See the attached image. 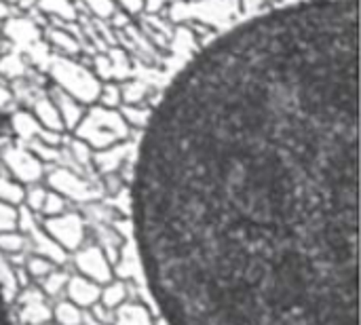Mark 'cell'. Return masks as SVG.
I'll return each mask as SVG.
<instances>
[{
	"mask_svg": "<svg viewBox=\"0 0 361 325\" xmlns=\"http://www.w3.org/2000/svg\"><path fill=\"white\" fill-rule=\"evenodd\" d=\"M51 273V264H49V260H42V258H34V260H30V275L32 277H40V279H44V275H49Z\"/></svg>",
	"mask_w": 361,
	"mask_h": 325,
	"instance_id": "obj_9",
	"label": "cell"
},
{
	"mask_svg": "<svg viewBox=\"0 0 361 325\" xmlns=\"http://www.w3.org/2000/svg\"><path fill=\"white\" fill-rule=\"evenodd\" d=\"M357 0L254 17L169 85L142 137L133 226L165 319L357 325ZM205 313V315H209Z\"/></svg>",
	"mask_w": 361,
	"mask_h": 325,
	"instance_id": "obj_1",
	"label": "cell"
},
{
	"mask_svg": "<svg viewBox=\"0 0 361 325\" xmlns=\"http://www.w3.org/2000/svg\"><path fill=\"white\" fill-rule=\"evenodd\" d=\"M154 325H171V324H169L167 319H159V321H157V324H154Z\"/></svg>",
	"mask_w": 361,
	"mask_h": 325,
	"instance_id": "obj_14",
	"label": "cell"
},
{
	"mask_svg": "<svg viewBox=\"0 0 361 325\" xmlns=\"http://www.w3.org/2000/svg\"><path fill=\"white\" fill-rule=\"evenodd\" d=\"M91 309L95 311L93 315H95V317H97V319H99L102 324H114V315H112V311H110V309L102 307L99 302H95V305H93Z\"/></svg>",
	"mask_w": 361,
	"mask_h": 325,
	"instance_id": "obj_11",
	"label": "cell"
},
{
	"mask_svg": "<svg viewBox=\"0 0 361 325\" xmlns=\"http://www.w3.org/2000/svg\"><path fill=\"white\" fill-rule=\"evenodd\" d=\"M118 315L114 317V325H152L146 309L137 307V305H129V307H118Z\"/></svg>",
	"mask_w": 361,
	"mask_h": 325,
	"instance_id": "obj_5",
	"label": "cell"
},
{
	"mask_svg": "<svg viewBox=\"0 0 361 325\" xmlns=\"http://www.w3.org/2000/svg\"><path fill=\"white\" fill-rule=\"evenodd\" d=\"M127 300V290L123 283H108L102 292H99V305L114 311L118 307H123Z\"/></svg>",
	"mask_w": 361,
	"mask_h": 325,
	"instance_id": "obj_6",
	"label": "cell"
},
{
	"mask_svg": "<svg viewBox=\"0 0 361 325\" xmlns=\"http://www.w3.org/2000/svg\"><path fill=\"white\" fill-rule=\"evenodd\" d=\"M44 325H51V321H49V324H44ZM55 325H57V324H55Z\"/></svg>",
	"mask_w": 361,
	"mask_h": 325,
	"instance_id": "obj_15",
	"label": "cell"
},
{
	"mask_svg": "<svg viewBox=\"0 0 361 325\" xmlns=\"http://www.w3.org/2000/svg\"><path fill=\"white\" fill-rule=\"evenodd\" d=\"M68 290V300L74 302L78 309H85V307H93L95 302H99V283L87 279V277H74L68 281L66 286Z\"/></svg>",
	"mask_w": 361,
	"mask_h": 325,
	"instance_id": "obj_3",
	"label": "cell"
},
{
	"mask_svg": "<svg viewBox=\"0 0 361 325\" xmlns=\"http://www.w3.org/2000/svg\"><path fill=\"white\" fill-rule=\"evenodd\" d=\"M53 319V311L47 307L38 290H27L19 296V321L23 325H44Z\"/></svg>",
	"mask_w": 361,
	"mask_h": 325,
	"instance_id": "obj_2",
	"label": "cell"
},
{
	"mask_svg": "<svg viewBox=\"0 0 361 325\" xmlns=\"http://www.w3.org/2000/svg\"><path fill=\"white\" fill-rule=\"evenodd\" d=\"M47 279H44V292L49 294V296H57L66 286H68V277L63 275V273H49V275H44Z\"/></svg>",
	"mask_w": 361,
	"mask_h": 325,
	"instance_id": "obj_8",
	"label": "cell"
},
{
	"mask_svg": "<svg viewBox=\"0 0 361 325\" xmlns=\"http://www.w3.org/2000/svg\"><path fill=\"white\" fill-rule=\"evenodd\" d=\"M53 319L57 325H80L82 324V313L74 302L63 300L53 309Z\"/></svg>",
	"mask_w": 361,
	"mask_h": 325,
	"instance_id": "obj_7",
	"label": "cell"
},
{
	"mask_svg": "<svg viewBox=\"0 0 361 325\" xmlns=\"http://www.w3.org/2000/svg\"><path fill=\"white\" fill-rule=\"evenodd\" d=\"M78 269L87 275V279L95 281V283H110L112 275H110V266L106 264V260L102 258L99 252L91 250L78 256Z\"/></svg>",
	"mask_w": 361,
	"mask_h": 325,
	"instance_id": "obj_4",
	"label": "cell"
},
{
	"mask_svg": "<svg viewBox=\"0 0 361 325\" xmlns=\"http://www.w3.org/2000/svg\"><path fill=\"white\" fill-rule=\"evenodd\" d=\"M6 224H11V216L8 214H0V228L6 226Z\"/></svg>",
	"mask_w": 361,
	"mask_h": 325,
	"instance_id": "obj_13",
	"label": "cell"
},
{
	"mask_svg": "<svg viewBox=\"0 0 361 325\" xmlns=\"http://www.w3.org/2000/svg\"><path fill=\"white\" fill-rule=\"evenodd\" d=\"M0 325H8V315H4V298L0 292Z\"/></svg>",
	"mask_w": 361,
	"mask_h": 325,
	"instance_id": "obj_12",
	"label": "cell"
},
{
	"mask_svg": "<svg viewBox=\"0 0 361 325\" xmlns=\"http://www.w3.org/2000/svg\"><path fill=\"white\" fill-rule=\"evenodd\" d=\"M0 250L17 252V250H21V239L15 237V235H4V237H0Z\"/></svg>",
	"mask_w": 361,
	"mask_h": 325,
	"instance_id": "obj_10",
	"label": "cell"
}]
</instances>
